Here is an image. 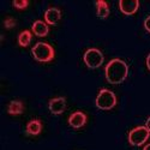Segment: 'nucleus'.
Instances as JSON below:
<instances>
[{"mask_svg": "<svg viewBox=\"0 0 150 150\" xmlns=\"http://www.w3.org/2000/svg\"><path fill=\"white\" fill-rule=\"evenodd\" d=\"M106 79L112 84H119L126 79L129 74V66L121 59H112L105 69Z\"/></svg>", "mask_w": 150, "mask_h": 150, "instance_id": "1", "label": "nucleus"}, {"mask_svg": "<svg viewBox=\"0 0 150 150\" xmlns=\"http://www.w3.org/2000/svg\"><path fill=\"white\" fill-rule=\"evenodd\" d=\"M31 53L34 55V58L37 61H42V62H47L51 61L54 58V49L51 45H48L46 42H37L33 49Z\"/></svg>", "mask_w": 150, "mask_h": 150, "instance_id": "2", "label": "nucleus"}, {"mask_svg": "<svg viewBox=\"0 0 150 150\" xmlns=\"http://www.w3.org/2000/svg\"><path fill=\"white\" fill-rule=\"evenodd\" d=\"M96 107L100 109H112L117 105V96L113 91L108 89H101L96 97Z\"/></svg>", "mask_w": 150, "mask_h": 150, "instance_id": "3", "label": "nucleus"}, {"mask_svg": "<svg viewBox=\"0 0 150 150\" xmlns=\"http://www.w3.org/2000/svg\"><path fill=\"white\" fill-rule=\"evenodd\" d=\"M84 62L89 69H97L102 65L103 62V54L97 48H89L84 53Z\"/></svg>", "mask_w": 150, "mask_h": 150, "instance_id": "4", "label": "nucleus"}, {"mask_svg": "<svg viewBox=\"0 0 150 150\" xmlns=\"http://www.w3.org/2000/svg\"><path fill=\"white\" fill-rule=\"evenodd\" d=\"M149 130L146 129V126H137L134 129H132L129 133V142L132 145H142L146 142V139L149 138Z\"/></svg>", "mask_w": 150, "mask_h": 150, "instance_id": "5", "label": "nucleus"}, {"mask_svg": "<svg viewBox=\"0 0 150 150\" xmlns=\"http://www.w3.org/2000/svg\"><path fill=\"white\" fill-rule=\"evenodd\" d=\"M119 7H120L122 13L133 15L139 7V1L138 0H120L119 1Z\"/></svg>", "mask_w": 150, "mask_h": 150, "instance_id": "6", "label": "nucleus"}, {"mask_svg": "<svg viewBox=\"0 0 150 150\" xmlns=\"http://www.w3.org/2000/svg\"><path fill=\"white\" fill-rule=\"evenodd\" d=\"M66 108V100L64 97H55L49 101V110L53 114H61Z\"/></svg>", "mask_w": 150, "mask_h": 150, "instance_id": "7", "label": "nucleus"}, {"mask_svg": "<svg viewBox=\"0 0 150 150\" xmlns=\"http://www.w3.org/2000/svg\"><path fill=\"white\" fill-rule=\"evenodd\" d=\"M86 122V115L83 113V112H73V113L70 115L69 118V124L73 129H79Z\"/></svg>", "mask_w": 150, "mask_h": 150, "instance_id": "8", "label": "nucleus"}, {"mask_svg": "<svg viewBox=\"0 0 150 150\" xmlns=\"http://www.w3.org/2000/svg\"><path fill=\"white\" fill-rule=\"evenodd\" d=\"M61 17V12L58 7H49L48 10H46L45 12V19L48 24H52V25H54V24H57L59 22Z\"/></svg>", "mask_w": 150, "mask_h": 150, "instance_id": "9", "label": "nucleus"}, {"mask_svg": "<svg viewBox=\"0 0 150 150\" xmlns=\"http://www.w3.org/2000/svg\"><path fill=\"white\" fill-rule=\"evenodd\" d=\"M96 6V15L100 18H106L109 15V5L105 0H97L95 3Z\"/></svg>", "mask_w": 150, "mask_h": 150, "instance_id": "10", "label": "nucleus"}, {"mask_svg": "<svg viewBox=\"0 0 150 150\" xmlns=\"http://www.w3.org/2000/svg\"><path fill=\"white\" fill-rule=\"evenodd\" d=\"M31 29H33L34 34L37 35V36H46L48 34V31H49L48 25L42 21H35Z\"/></svg>", "mask_w": 150, "mask_h": 150, "instance_id": "11", "label": "nucleus"}, {"mask_svg": "<svg viewBox=\"0 0 150 150\" xmlns=\"http://www.w3.org/2000/svg\"><path fill=\"white\" fill-rule=\"evenodd\" d=\"M42 130V124L40 120H37V119H34L31 121L28 122L27 125V132L29 134H39Z\"/></svg>", "mask_w": 150, "mask_h": 150, "instance_id": "12", "label": "nucleus"}, {"mask_svg": "<svg viewBox=\"0 0 150 150\" xmlns=\"http://www.w3.org/2000/svg\"><path fill=\"white\" fill-rule=\"evenodd\" d=\"M23 103L21 101H17V100H13L11 101L8 107H7V112L10 114H13V115H17V114H21L23 112Z\"/></svg>", "mask_w": 150, "mask_h": 150, "instance_id": "13", "label": "nucleus"}, {"mask_svg": "<svg viewBox=\"0 0 150 150\" xmlns=\"http://www.w3.org/2000/svg\"><path fill=\"white\" fill-rule=\"evenodd\" d=\"M31 41V33L29 30H23L18 35V43L22 47H27Z\"/></svg>", "mask_w": 150, "mask_h": 150, "instance_id": "14", "label": "nucleus"}, {"mask_svg": "<svg viewBox=\"0 0 150 150\" xmlns=\"http://www.w3.org/2000/svg\"><path fill=\"white\" fill-rule=\"evenodd\" d=\"M13 5L18 8H25L29 5L28 0H13Z\"/></svg>", "mask_w": 150, "mask_h": 150, "instance_id": "15", "label": "nucleus"}, {"mask_svg": "<svg viewBox=\"0 0 150 150\" xmlns=\"http://www.w3.org/2000/svg\"><path fill=\"white\" fill-rule=\"evenodd\" d=\"M144 28L146 29V31L150 33V16H148V17L144 19Z\"/></svg>", "mask_w": 150, "mask_h": 150, "instance_id": "16", "label": "nucleus"}, {"mask_svg": "<svg viewBox=\"0 0 150 150\" xmlns=\"http://www.w3.org/2000/svg\"><path fill=\"white\" fill-rule=\"evenodd\" d=\"M12 25H15V21H13V18H7V19L5 21V27L8 28V27H12Z\"/></svg>", "mask_w": 150, "mask_h": 150, "instance_id": "17", "label": "nucleus"}, {"mask_svg": "<svg viewBox=\"0 0 150 150\" xmlns=\"http://www.w3.org/2000/svg\"><path fill=\"white\" fill-rule=\"evenodd\" d=\"M145 126H146V129L149 130V132H150V117L146 119V124H145Z\"/></svg>", "mask_w": 150, "mask_h": 150, "instance_id": "18", "label": "nucleus"}, {"mask_svg": "<svg viewBox=\"0 0 150 150\" xmlns=\"http://www.w3.org/2000/svg\"><path fill=\"white\" fill-rule=\"evenodd\" d=\"M146 66H148V69L150 70V54L146 57Z\"/></svg>", "mask_w": 150, "mask_h": 150, "instance_id": "19", "label": "nucleus"}, {"mask_svg": "<svg viewBox=\"0 0 150 150\" xmlns=\"http://www.w3.org/2000/svg\"><path fill=\"white\" fill-rule=\"evenodd\" d=\"M143 150H150V143H149V144H146V145L144 146V149H143Z\"/></svg>", "mask_w": 150, "mask_h": 150, "instance_id": "20", "label": "nucleus"}]
</instances>
